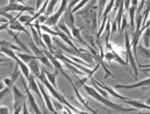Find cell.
Listing matches in <instances>:
<instances>
[{
    "instance_id": "1",
    "label": "cell",
    "mask_w": 150,
    "mask_h": 114,
    "mask_svg": "<svg viewBox=\"0 0 150 114\" xmlns=\"http://www.w3.org/2000/svg\"><path fill=\"white\" fill-rule=\"evenodd\" d=\"M36 78H38L39 79V81L43 83L45 88H46L50 93L51 94V95L56 100H57L58 102H59L61 103L64 105L65 106H67L68 107H69L75 113H86V112H83L80 110H78L76 108H75L74 106H73L72 105H71L68 101L66 100L65 97L59 91V90L56 89V88L53 86L52 84L50 83L49 80L47 79L44 71L42 69V71L40 74Z\"/></svg>"
},
{
    "instance_id": "2",
    "label": "cell",
    "mask_w": 150,
    "mask_h": 114,
    "mask_svg": "<svg viewBox=\"0 0 150 114\" xmlns=\"http://www.w3.org/2000/svg\"><path fill=\"white\" fill-rule=\"evenodd\" d=\"M83 88L85 90L87 94L90 95L91 97L97 101L98 102L103 104L105 106L109 107L110 108H112L113 110H115L116 111L119 112H131V111H136L137 110L136 108H124L121 105L116 104L114 102H111L109 100H108L106 97L102 96L101 94H100L93 87L87 86L86 84L83 85Z\"/></svg>"
},
{
    "instance_id": "3",
    "label": "cell",
    "mask_w": 150,
    "mask_h": 114,
    "mask_svg": "<svg viewBox=\"0 0 150 114\" xmlns=\"http://www.w3.org/2000/svg\"><path fill=\"white\" fill-rule=\"evenodd\" d=\"M125 45H126V49L127 52V58L128 62H129L131 66L132 69L133 70V72L135 75L136 79H137V75H138V69H137V64L136 61L135 57L133 55L132 51L131 50L132 45L130 43L128 33L126 31L125 33Z\"/></svg>"
},
{
    "instance_id": "4",
    "label": "cell",
    "mask_w": 150,
    "mask_h": 114,
    "mask_svg": "<svg viewBox=\"0 0 150 114\" xmlns=\"http://www.w3.org/2000/svg\"><path fill=\"white\" fill-rule=\"evenodd\" d=\"M97 6L95 5H90L86 9L76 13L77 15H81L87 22L93 24V27H96L97 22Z\"/></svg>"
},
{
    "instance_id": "5",
    "label": "cell",
    "mask_w": 150,
    "mask_h": 114,
    "mask_svg": "<svg viewBox=\"0 0 150 114\" xmlns=\"http://www.w3.org/2000/svg\"><path fill=\"white\" fill-rule=\"evenodd\" d=\"M43 51H44V54L46 55V56L49 59V60L51 61L52 64H53L54 67V69H57L62 75H64V77L69 81V83H71V84L72 86L73 85H74V83L73 82L71 79L68 76V75L66 73L63 66H62L61 63L59 62L60 60L58 59L54 56V55L51 52H50L49 50H47L46 49H44Z\"/></svg>"
},
{
    "instance_id": "6",
    "label": "cell",
    "mask_w": 150,
    "mask_h": 114,
    "mask_svg": "<svg viewBox=\"0 0 150 114\" xmlns=\"http://www.w3.org/2000/svg\"><path fill=\"white\" fill-rule=\"evenodd\" d=\"M67 1L68 0H62V3L59 10H58L55 14L49 16L47 20L45 21V22L44 23L45 25H46L49 27L56 26V25L61 15L64 13L66 10V8H67L68 6Z\"/></svg>"
},
{
    "instance_id": "7",
    "label": "cell",
    "mask_w": 150,
    "mask_h": 114,
    "mask_svg": "<svg viewBox=\"0 0 150 114\" xmlns=\"http://www.w3.org/2000/svg\"><path fill=\"white\" fill-rule=\"evenodd\" d=\"M35 9L34 8L31 6H28L25 5H23L21 3H17L16 2H10L8 5L1 7V12H9V11H35Z\"/></svg>"
},
{
    "instance_id": "8",
    "label": "cell",
    "mask_w": 150,
    "mask_h": 114,
    "mask_svg": "<svg viewBox=\"0 0 150 114\" xmlns=\"http://www.w3.org/2000/svg\"><path fill=\"white\" fill-rule=\"evenodd\" d=\"M36 80H37V83H38V85H39V87L40 90L42 95L44 102H45V105H46L47 109L49 110L50 112H51L52 113H56V110H55L54 107V105L52 104V101L51 100V98H50L49 95L47 94V93L46 92V91H45V87L44 86V85L43 84V83H42V82L40 83L39 81V79L37 78H36Z\"/></svg>"
},
{
    "instance_id": "9",
    "label": "cell",
    "mask_w": 150,
    "mask_h": 114,
    "mask_svg": "<svg viewBox=\"0 0 150 114\" xmlns=\"http://www.w3.org/2000/svg\"><path fill=\"white\" fill-rule=\"evenodd\" d=\"M21 79H22V83H23V85L25 88V91H26V93H27V99L28 100V102L30 103V106L32 107V108L34 110V112L35 113L37 114H41L42 112L40 110V109L38 107V105H37L35 99L34 98V96H33V95L31 93V90L29 89L28 86H27V84L25 82L24 79H23V77L22 76H21Z\"/></svg>"
},
{
    "instance_id": "10",
    "label": "cell",
    "mask_w": 150,
    "mask_h": 114,
    "mask_svg": "<svg viewBox=\"0 0 150 114\" xmlns=\"http://www.w3.org/2000/svg\"><path fill=\"white\" fill-rule=\"evenodd\" d=\"M22 13L23 12H20L19 14L17 16L14 17L11 21H10L9 28L13 31H18L19 32H23L24 33H25L29 37L30 36V35H29V33L23 26L22 23H21L18 20V18H20V16L22 15Z\"/></svg>"
},
{
    "instance_id": "11",
    "label": "cell",
    "mask_w": 150,
    "mask_h": 114,
    "mask_svg": "<svg viewBox=\"0 0 150 114\" xmlns=\"http://www.w3.org/2000/svg\"><path fill=\"white\" fill-rule=\"evenodd\" d=\"M12 92L13 95V102H14V108H16L19 105L23 104V103L27 98V96L24 95V93L21 91L18 88L14 85L11 88Z\"/></svg>"
},
{
    "instance_id": "12",
    "label": "cell",
    "mask_w": 150,
    "mask_h": 114,
    "mask_svg": "<svg viewBox=\"0 0 150 114\" xmlns=\"http://www.w3.org/2000/svg\"><path fill=\"white\" fill-rule=\"evenodd\" d=\"M107 51L109 52H107L106 54H105V57H104L107 61H109L110 62H111L112 61L117 62H118L119 64L124 66L127 64V62H125L120 57L119 55L114 51V50L112 48L109 50H107Z\"/></svg>"
},
{
    "instance_id": "13",
    "label": "cell",
    "mask_w": 150,
    "mask_h": 114,
    "mask_svg": "<svg viewBox=\"0 0 150 114\" xmlns=\"http://www.w3.org/2000/svg\"><path fill=\"white\" fill-rule=\"evenodd\" d=\"M148 86H150V78L142 80V81L137 82L135 84H129V85H124V84H117V85L115 86V88H117V89L131 90V89H134V88Z\"/></svg>"
},
{
    "instance_id": "14",
    "label": "cell",
    "mask_w": 150,
    "mask_h": 114,
    "mask_svg": "<svg viewBox=\"0 0 150 114\" xmlns=\"http://www.w3.org/2000/svg\"><path fill=\"white\" fill-rule=\"evenodd\" d=\"M28 81L29 89H30L31 91H34L35 93H36L37 95H38L39 96V98H40V100L42 101H43V103H44L43 97H42V95L38 85V83H37L36 78L32 73L30 74V77H29Z\"/></svg>"
},
{
    "instance_id": "15",
    "label": "cell",
    "mask_w": 150,
    "mask_h": 114,
    "mask_svg": "<svg viewBox=\"0 0 150 114\" xmlns=\"http://www.w3.org/2000/svg\"><path fill=\"white\" fill-rule=\"evenodd\" d=\"M93 80H94V81H95L96 83H97L100 87H101L102 88H103V90H105L108 93L110 94L111 96L115 97V98H119V99L122 100L129 99L128 98H127V97H125V96H122V95H120L119 93H117V92L113 89V88H112L110 86H107V85H106L105 84H104V83H99L98 81H97V80H95V79H93Z\"/></svg>"
},
{
    "instance_id": "16",
    "label": "cell",
    "mask_w": 150,
    "mask_h": 114,
    "mask_svg": "<svg viewBox=\"0 0 150 114\" xmlns=\"http://www.w3.org/2000/svg\"><path fill=\"white\" fill-rule=\"evenodd\" d=\"M40 61L38 59H35L32 60L29 62L27 65L30 69L31 73L34 74L35 77H37L41 73L42 71V66L40 65Z\"/></svg>"
},
{
    "instance_id": "17",
    "label": "cell",
    "mask_w": 150,
    "mask_h": 114,
    "mask_svg": "<svg viewBox=\"0 0 150 114\" xmlns=\"http://www.w3.org/2000/svg\"><path fill=\"white\" fill-rule=\"evenodd\" d=\"M6 31L11 36V37L13 38V39L15 41V43L16 44V45H17L18 47H20L21 49H22V50H23V51L25 52L26 53L32 54V52L30 50H29V49L27 47V46L25 45L23 42L22 41H21V40L18 38V34H16V33H14L13 30H11V29H10V28L7 29Z\"/></svg>"
},
{
    "instance_id": "18",
    "label": "cell",
    "mask_w": 150,
    "mask_h": 114,
    "mask_svg": "<svg viewBox=\"0 0 150 114\" xmlns=\"http://www.w3.org/2000/svg\"><path fill=\"white\" fill-rule=\"evenodd\" d=\"M42 69L44 71L45 74V75H46V77H47V79L49 81V82L52 84L53 86L56 89L58 90L57 89V87L56 78L57 77V76L59 75V74L60 73L59 71H58L57 69H55L54 71L52 73H50V72H49V71L46 69L45 68L44 66H42Z\"/></svg>"
},
{
    "instance_id": "19",
    "label": "cell",
    "mask_w": 150,
    "mask_h": 114,
    "mask_svg": "<svg viewBox=\"0 0 150 114\" xmlns=\"http://www.w3.org/2000/svg\"><path fill=\"white\" fill-rule=\"evenodd\" d=\"M122 101L124 103L130 105L136 108L149 110H150V106L146 105L145 103H143L141 100H135L129 98L127 100H124Z\"/></svg>"
},
{
    "instance_id": "20",
    "label": "cell",
    "mask_w": 150,
    "mask_h": 114,
    "mask_svg": "<svg viewBox=\"0 0 150 114\" xmlns=\"http://www.w3.org/2000/svg\"><path fill=\"white\" fill-rule=\"evenodd\" d=\"M64 22L65 24L67 25L68 27L71 28L74 25V18L73 16V13H72V9L67 6L66 10L64 12Z\"/></svg>"
},
{
    "instance_id": "21",
    "label": "cell",
    "mask_w": 150,
    "mask_h": 114,
    "mask_svg": "<svg viewBox=\"0 0 150 114\" xmlns=\"http://www.w3.org/2000/svg\"><path fill=\"white\" fill-rule=\"evenodd\" d=\"M29 26L30 27V29H31L32 39L34 41L35 43L37 44V45L39 46H39H41V47H42L44 49H46V47H45V45L42 39V37H40V35H39V33H38V32H37L35 28L33 26L32 23L30 24Z\"/></svg>"
},
{
    "instance_id": "22",
    "label": "cell",
    "mask_w": 150,
    "mask_h": 114,
    "mask_svg": "<svg viewBox=\"0 0 150 114\" xmlns=\"http://www.w3.org/2000/svg\"><path fill=\"white\" fill-rule=\"evenodd\" d=\"M15 61L18 64V66L20 67V69L21 71H22V74L24 75V76L26 78L27 80L28 81L29 79V77H30V69H29L28 65L26 64V63H25L23 61L21 60L18 57L16 59Z\"/></svg>"
},
{
    "instance_id": "23",
    "label": "cell",
    "mask_w": 150,
    "mask_h": 114,
    "mask_svg": "<svg viewBox=\"0 0 150 114\" xmlns=\"http://www.w3.org/2000/svg\"><path fill=\"white\" fill-rule=\"evenodd\" d=\"M28 45L29 47H30V48L31 49L32 51L33 52V53H34V54L38 58L44 56V55L45 54L43 51V50H40L39 48V46L37 45V44L35 43L34 41L33 40V39L31 37L30 39V41L28 42Z\"/></svg>"
},
{
    "instance_id": "24",
    "label": "cell",
    "mask_w": 150,
    "mask_h": 114,
    "mask_svg": "<svg viewBox=\"0 0 150 114\" xmlns=\"http://www.w3.org/2000/svg\"><path fill=\"white\" fill-rule=\"evenodd\" d=\"M42 39L47 49L49 50V52L52 54L54 52V46L52 44V38H51V35L47 33H44L42 35Z\"/></svg>"
},
{
    "instance_id": "25",
    "label": "cell",
    "mask_w": 150,
    "mask_h": 114,
    "mask_svg": "<svg viewBox=\"0 0 150 114\" xmlns=\"http://www.w3.org/2000/svg\"><path fill=\"white\" fill-rule=\"evenodd\" d=\"M71 33H72V35H73V37L74 38L75 40H76V41L81 42V43L84 45L87 46L88 44H87L86 42L83 40V39H82V37L81 36V34H80L81 28H78L75 26H74L71 28Z\"/></svg>"
},
{
    "instance_id": "26",
    "label": "cell",
    "mask_w": 150,
    "mask_h": 114,
    "mask_svg": "<svg viewBox=\"0 0 150 114\" xmlns=\"http://www.w3.org/2000/svg\"><path fill=\"white\" fill-rule=\"evenodd\" d=\"M49 1H50V0H45L44 3L43 4L42 6V7L40 8V9L39 10L37 11V12L36 13L32 16V18L31 21H30V24H31V23L32 22H34V20H35L36 19L38 18L40 15H42L44 14V13L45 14V11H46L47 6H48L49 3Z\"/></svg>"
},
{
    "instance_id": "27",
    "label": "cell",
    "mask_w": 150,
    "mask_h": 114,
    "mask_svg": "<svg viewBox=\"0 0 150 114\" xmlns=\"http://www.w3.org/2000/svg\"><path fill=\"white\" fill-rule=\"evenodd\" d=\"M17 56L21 60L23 61L25 63H26L27 64L29 62H30L32 60L35 59H38L37 56L35 55H32L31 54H28V53H24V54H16Z\"/></svg>"
},
{
    "instance_id": "28",
    "label": "cell",
    "mask_w": 150,
    "mask_h": 114,
    "mask_svg": "<svg viewBox=\"0 0 150 114\" xmlns=\"http://www.w3.org/2000/svg\"><path fill=\"white\" fill-rule=\"evenodd\" d=\"M137 52H139L143 57L150 59V49H148V47H144L141 44H138L137 47Z\"/></svg>"
},
{
    "instance_id": "29",
    "label": "cell",
    "mask_w": 150,
    "mask_h": 114,
    "mask_svg": "<svg viewBox=\"0 0 150 114\" xmlns=\"http://www.w3.org/2000/svg\"><path fill=\"white\" fill-rule=\"evenodd\" d=\"M73 90H74V91L75 94H76V97H77L78 100L79 101H80V102L83 105H84V106H85L87 109L89 110H90V112H92L93 113H97V112H96L95 110H93V109H91L90 107H88V104H87V103H86V100H85L84 98H83V97L81 95V94L80 93H79V91H78L77 88H76V87H74V88H73Z\"/></svg>"
},
{
    "instance_id": "30",
    "label": "cell",
    "mask_w": 150,
    "mask_h": 114,
    "mask_svg": "<svg viewBox=\"0 0 150 114\" xmlns=\"http://www.w3.org/2000/svg\"><path fill=\"white\" fill-rule=\"evenodd\" d=\"M1 46H2V47H5L8 49H10L11 50H13L14 51H16V50H17V51L20 50L21 51V50H22V49H21L20 47H18L17 45H15L14 44L11 43V42L5 40H1Z\"/></svg>"
},
{
    "instance_id": "31",
    "label": "cell",
    "mask_w": 150,
    "mask_h": 114,
    "mask_svg": "<svg viewBox=\"0 0 150 114\" xmlns=\"http://www.w3.org/2000/svg\"><path fill=\"white\" fill-rule=\"evenodd\" d=\"M96 72V71H93V72H92L90 74H88L86 75V76H85V78H83L81 79H79L78 81L76 83H74V84H75V87H76L77 89H78L79 88H80L81 86H83V85L84 84H85V83L88 81V80L91 78V77H92L93 74Z\"/></svg>"
},
{
    "instance_id": "32",
    "label": "cell",
    "mask_w": 150,
    "mask_h": 114,
    "mask_svg": "<svg viewBox=\"0 0 150 114\" xmlns=\"http://www.w3.org/2000/svg\"><path fill=\"white\" fill-rule=\"evenodd\" d=\"M137 6L133 5L129 8V17L131 20V26L132 27V31H134L135 27H134V18H135V11L136 9Z\"/></svg>"
},
{
    "instance_id": "33",
    "label": "cell",
    "mask_w": 150,
    "mask_h": 114,
    "mask_svg": "<svg viewBox=\"0 0 150 114\" xmlns=\"http://www.w3.org/2000/svg\"><path fill=\"white\" fill-rule=\"evenodd\" d=\"M1 53L6 55V56L9 57L13 59L15 61L16 60V59L18 57L17 55L15 53L14 50L6 48L5 47H2V46H1Z\"/></svg>"
},
{
    "instance_id": "34",
    "label": "cell",
    "mask_w": 150,
    "mask_h": 114,
    "mask_svg": "<svg viewBox=\"0 0 150 114\" xmlns=\"http://www.w3.org/2000/svg\"><path fill=\"white\" fill-rule=\"evenodd\" d=\"M143 33V44L144 47H148L150 44V27H148L144 30Z\"/></svg>"
},
{
    "instance_id": "35",
    "label": "cell",
    "mask_w": 150,
    "mask_h": 114,
    "mask_svg": "<svg viewBox=\"0 0 150 114\" xmlns=\"http://www.w3.org/2000/svg\"><path fill=\"white\" fill-rule=\"evenodd\" d=\"M64 64L65 65V66L66 67H68V69L71 71L72 73H73L74 74H79V75H86V74L84 72H83L82 71H81L80 69H78V67L74 66L73 65L69 64V63H68V62H63Z\"/></svg>"
},
{
    "instance_id": "36",
    "label": "cell",
    "mask_w": 150,
    "mask_h": 114,
    "mask_svg": "<svg viewBox=\"0 0 150 114\" xmlns=\"http://www.w3.org/2000/svg\"><path fill=\"white\" fill-rule=\"evenodd\" d=\"M57 1H58V0H50L49 3V5L47 8V10H46V11H45V16L49 17V16L52 13L54 8Z\"/></svg>"
},
{
    "instance_id": "37",
    "label": "cell",
    "mask_w": 150,
    "mask_h": 114,
    "mask_svg": "<svg viewBox=\"0 0 150 114\" xmlns=\"http://www.w3.org/2000/svg\"><path fill=\"white\" fill-rule=\"evenodd\" d=\"M91 82H92V84H93V88H95V89L97 90L100 94H101L102 96L106 97V98H108V96H109V93L105 90H103V88H102L101 87H100L98 84L96 83L94 80H93V78H91Z\"/></svg>"
},
{
    "instance_id": "38",
    "label": "cell",
    "mask_w": 150,
    "mask_h": 114,
    "mask_svg": "<svg viewBox=\"0 0 150 114\" xmlns=\"http://www.w3.org/2000/svg\"><path fill=\"white\" fill-rule=\"evenodd\" d=\"M19 67H19L18 64H17V63H16L15 68L13 71V73H12V74L11 76V79H12V81H13L14 83L16 81V79H17L19 77V75L20 74V73L22 72V71H21V70H20V69H19Z\"/></svg>"
},
{
    "instance_id": "39",
    "label": "cell",
    "mask_w": 150,
    "mask_h": 114,
    "mask_svg": "<svg viewBox=\"0 0 150 114\" xmlns=\"http://www.w3.org/2000/svg\"><path fill=\"white\" fill-rule=\"evenodd\" d=\"M32 18V16H28V15H21L20 18H18V20L20 22L25 25H30V21Z\"/></svg>"
},
{
    "instance_id": "40",
    "label": "cell",
    "mask_w": 150,
    "mask_h": 114,
    "mask_svg": "<svg viewBox=\"0 0 150 114\" xmlns=\"http://www.w3.org/2000/svg\"><path fill=\"white\" fill-rule=\"evenodd\" d=\"M89 1H90V0H81V2L79 3L76 6L73 8V10H72L73 13H75V12H76L80 9H81V8L84 6Z\"/></svg>"
},
{
    "instance_id": "41",
    "label": "cell",
    "mask_w": 150,
    "mask_h": 114,
    "mask_svg": "<svg viewBox=\"0 0 150 114\" xmlns=\"http://www.w3.org/2000/svg\"><path fill=\"white\" fill-rule=\"evenodd\" d=\"M106 1H107V0H100V2H99V13H98V20H100V18L102 12L103 10V8H104V6H105V5Z\"/></svg>"
},
{
    "instance_id": "42",
    "label": "cell",
    "mask_w": 150,
    "mask_h": 114,
    "mask_svg": "<svg viewBox=\"0 0 150 114\" xmlns=\"http://www.w3.org/2000/svg\"><path fill=\"white\" fill-rule=\"evenodd\" d=\"M4 83H5V85L8 87L10 88L11 89L12 88V87H13L14 85H15V83L12 81V79L10 78H5L3 80Z\"/></svg>"
},
{
    "instance_id": "43",
    "label": "cell",
    "mask_w": 150,
    "mask_h": 114,
    "mask_svg": "<svg viewBox=\"0 0 150 114\" xmlns=\"http://www.w3.org/2000/svg\"><path fill=\"white\" fill-rule=\"evenodd\" d=\"M127 25V19H126V15H123L122 18V22L121 24V27H120V32H123L124 31L125 28L126 27Z\"/></svg>"
},
{
    "instance_id": "44",
    "label": "cell",
    "mask_w": 150,
    "mask_h": 114,
    "mask_svg": "<svg viewBox=\"0 0 150 114\" xmlns=\"http://www.w3.org/2000/svg\"><path fill=\"white\" fill-rule=\"evenodd\" d=\"M10 89H11L10 88L6 86L4 88L3 90H1V92H0L1 93V99H2L4 96H5L8 93H9V91Z\"/></svg>"
},
{
    "instance_id": "45",
    "label": "cell",
    "mask_w": 150,
    "mask_h": 114,
    "mask_svg": "<svg viewBox=\"0 0 150 114\" xmlns=\"http://www.w3.org/2000/svg\"><path fill=\"white\" fill-rule=\"evenodd\" d=\"M1 16H4L5 18H6L9 21H11L14 17L11 14L8 13V12H1Z\"/></svg>"
},
{
    "instance_id": "46",
    "label": "cell",
    "mask_w": 150,
    "mask_h": 114,
    "mask_svg": "<svg viewBox=\"0 0 150 114\" xmlns=\"http://www.w3.org/2000/svg\"><path fill=\"white\" fill-rule=\"evenodd\" d=\"M0 113L1 114H8L9 113V109L6 107L1 106L0 107Z\"/></svg>"
},
{
    "instance_id": "47",
    "label": "cell",
    "mask_w": 150,
    "mask_h": 114,
    "mask_svg": "<svg viewBox=\"0 0 150 114\" xmlns=\"http://www.w3.org/2000/svg\"><path fill=\"white\" fill-rule=\"evenodd\" d=\"M80 0H71L69 3V5L67 6L68 7L71 8L73 10V8H74V6L76 5V3H78Z\"/></svg>"
},
{
    "instance_id": "48",
    "label": "cell",
    "mask_w": 150,
    "mask_h": 114,
    "mask_svg": "<svg viewBox=\"0 0 150 114\" xmlns=\"http://www.w3.org/2000/svg\"><path fill=\"white\" fill-rule=\"evenodd\" d=\"M47 16H46L45 15H44V16H42V15H40L39 17L37 18L39 20V22H40V23H42V24H43V23H44L45 22V21L47 20Z\"/></svg>"
},
{
    "instance_id": "49",
    "label": "cell",
    "mask_w": 150,
    "mask_h": 114,
    "mask_svg": "<svg viewBox=\"0 0 150 114\" xmlns=\"http://www.w3.org/2000/svg\"><path fill=\"white\" fill-rule=\"evenodd\" d=\"M9 25H10V22L7 23H4V24L1 23V30H7V29L9 28Z\"/></svg>"
},
{
    "instance_id": "50",
    "label": "cell",
    "mask_w": 150,
    "mask_h": 114,
    "mask_svg": "<svg viewBox=\"0 0 150 114\" xmlns=\"http://www.w3.org/2000/svg\"><path fill=\"white\" fill-rule=\"evenodd\" d=\"M22 109H23V114H28L29 113L25 101V102L23 103V108Z\"/></svg>"
},
{
    "instance_id": "51",
    "label": "cell",
    "mask_w": 150,
    "mask_h": 114,
    "mask_svg": "<svg viewBox=\"0 0 150 114\" xmlns=\"http://www.w3.org/2000/svg\"><path fill=\"white\" fill-rule=\"evenodd\" d=\"M23 108V104L19 105V106H18L16 108H14L15 109V111H14V113L15 114H18V113H20V112L22 111V109Z\"/></svg>"
},
{
    "instance_id": "52",
    "label": "cell",
    "mask_w": 150,
    "mask_h": 114,
    "mask_svg": "<svg viewBox=\"0 0 150 114\" xmlns=\"http://www.w3.org/2000/svg\"><path fill=\"white\" fill-rule=\"evenodd\" d=\"M131 0H124V5H125V8L126 10H128L129 8V5H130V2Z\"/></svg>"
},
{
    "instance_id": "53",
    "label": "cell",
    "mask_w": 150,
    "mask_h": 114,
    "mask_svg": "<svg viewBox=\"0 0 150 114\" xmlns=\"http://www.w3.org/2000/svg\"><path fill=\"white\" fill-rule=\"evenodd\" d=\"M144 103L146 105H149V106H150V91L149 92V94L148 95V96L146 97V100L144 101Z\"/></svg>"
},
{
    "instance_id": "54",
    "label": "cell",
    "mask_w": 150,
    "mask_h": 114,
    "mask_svg": "<svg viewBox=\"0 0 150 114\" xmlns=\"http://www.w3.org/2000/svg\"><path fill=\"white\" fill-rule=\"evenodd\" d=\"M10 22V21L8 20L6 18H5L4 19H3V17L1 18V23H3V22H4V23H7V22Z\"/></svg>"
},
{
    "instance_id": "55",
    "label": "cell",
    "mask_w": 150,
    "mask_h": 114,
    "mask_svg": "<svg viewBox=\"0 0 150 114\" xmlns=\"http://www.w3.org/2000/svg\"><path fill=\"white\" fill-rule=\"evenodd\" d=\"M139 67H144V68H148V67H150V64H147V65H139Z\"/></svg>"
},
{
    "instance_id": "56",
    "label": "cell",
    "mask_w": 150,
    "mask_h": 114,
    "mask_svg": "<svg viewBox=\"0 0 150 114\" xmlns=\"http://www.w3.org/2000/svg\"><path fill=\"white\" fill-rule=\"evenodd\" d=\"M141 71H143V72H148V71H150V67H148V68H144L142 69L141 70Z\"/></svg>"
},
{
    "instance_id": "57",
    "label": "cell",
    "mask_w": 150,
    "mask_h": 114,
    "mask_svg": "<svg viewBox=\"0 0 150 114\" xmlns=\"http://www.w3.org/2000/svg\"><path fill=\"white\" fill-rule=\"evenodd\" d=\"M131 2H132V5L137 6V0H131Z\"/></svg>"
},
{
    "instance_id": "58",
    "label": "cell",
    "mask_w": 150,
    "mask_h": 114,
    "mask_svg": "<svg viewBox=\"0 0 150 114\" xmlns=\"http://www.w3.org/2000/svg\"><path fill=\"white\" fill-rule=\"evenodd\" d=\"M16 1H17L18 3H21V4H23V5H25V3L23 0H16Z\"/></svg>"
},
{
    "instance_id": "59",
    "label": "cell",
    "mask_w": 150,
    "mask_h": 114,
    "mask_svg": "<svg viewBox=\"0 0 150 114\" xmlns=\"http://www.w3.org/2000/svg\"><path fill=\"white\" fill-rule=\"evenodd\" d=\"M3 83H4V81H1V88H0V89H1V90H3L4 88V85H3Z\"/></svg>"
},
{
    "instance_id": "60",
    "label": "cell",
    "mask_w": 150,
    "mask_h": 114,
    "mask_svg": "<svg viewBox=\"0 0 150 114\" xmlns=\"http://www.w3.org/2000/svg\"><path fill=\"white\" fill-rule=\"evenodd\" d=\"M23 1L25 2V1H27V0H23Z\"/></svg>"
}]
</instances>
